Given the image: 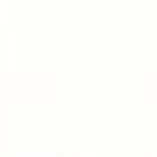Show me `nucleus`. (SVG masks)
<instances>
[]
</instances>
